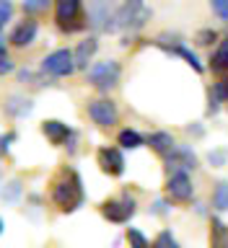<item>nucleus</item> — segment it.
Wrapping results in <instances>:
<instances>
[{
  "mask_svg": "<svg viewBox=\"0 0 228 248\" xmlns=\"http://www.w3.org/2000/svg\"><path fill=\"white\" fill-rule=\"evenodd\" d=\"M52 199L62 212H73V209L81 207L83 204V189H81V178H78V173L68 170V176L54 184Z\"/></svg>",
  "mask_w": 228,
  "mask_h": 248,
  "instance_id": "f257e3e1",
  "label": "nucleus"
},
{
  "mask_svg": "<svg viewBox=\"0 0 228 248\" xmlns=\"http://www.w3.org/2000/svg\"><path fill=\"white\" fill-rule=\"evenodd\" d=\"M151 18V8L145 5V0H124L120 5V11L114 13V29H127V31H138L145 26V21Z\"/></svg>",
  "mask_w": 228,
  "mask_h": 248,
  "instance_id": "f03ea898",
  "label": "nucleus"
},
{
  "mask_svg": "<svg viewBox=\"0 0 228 248\" xmlns=\"http://www.w3.org/2000/svg\"><path fill=\"white\" fill-rule=\"evenodd\" d=\"M120 65L114 60H104V62H93L88 67V83L96 91H112L120 83Z\"/></svg>",
  "mask_w": 228,
  "mask_h": 248,
  "instance_id": "7ed1b4c3",
  "label": "nucleus"
},
{
  "mask_svg": "<svg viewBox=\"0 0 228 248\" xmlns=\"http://www.w3.org/2000/svg\"><path fill=\"white\" fill-rule=\"evenodd\" d=\"M42 70H44V73H50V75H57V78L73 75V70H75L73 52H70V49H54V52H50L44 57V62H42Z\"/></svg>",
  "mask_w": 228,
  "mask_h": 248,
  "instance_id": "20e7f679",
  "label": "nucleus"
},
{
  "mask_svg": "<svg viewBox=\"0 0 228 248\" xmlns=\"http://www.w3.org/2000/svg\"><path fill=\"white\" fill-rule=\"evenodd\" d=\"M101 215H104L109 222H117V225L127 222L130 217L135 215V199L127 197V194H124L122 199H109V202H104V207H101Z\"/></svg>",
  "mask_w": 228,
  "mask_h": 248,
  "instance_id": "39448f33",
  "label": "nucleus"
},
{
  "mask_svg": "<svg viewBox=\"0 0 228 248\" xmlns=\"http://www.w3.org/2000/svg\"><path fill=\"white\" fill-rule=\"evenodd\" d=\"M54 13H57V23L62 31H78L83 29L81 23V0H54Z\"/></svg>",
  "mask_w": 228,
  "mask_h": 248,
  "instance_id": "423d86ee",
  "label": "nucleus"
},
{
  "mask_svg": "<svg viewBox=\"0 0 228 248\" xmlns=\"http://www.w3.org/2000/svg\"><path fill=\"white\" fill-rule=\"evenodd\" d=\"M88 116L93 119V124L106 129V127H114L120 114H117V106L109 98H99V101H91L88 104Z\"/></svg>",
  "mask_w": 228,
  "mask_h": 248,
  "instance_id": "0eeeda50",
  "label": "nucleus"
},
{
  "mask_svg": "<svg viewBox=\"0 0 228 248\" xmlns=\"http://www.w3.org/2000/svg\"><path fill=\"white\" fill-rule=\"evenodd\" d=\"M166 194L171 202H190L194 194V186L190 181L187 173H171V178L166 181Z\"/></svg>",
  "mask_w": 228,
  "mask_h": 248,
  "instance_id": "6e6552de",
  "label": "nucleus"
},
{
  "mask_svg": "<svg viewBox=\"0 0 228 248\" xmlns=\"http://www.w3.org/2000/svg\"><path fill=\"white\" fill-rule=\"evenodd\" d=\"M99 166L109 176H122L124 173V158L117 147H101L99 150Z\"/></svg>",
  "mask_w": 228,
  "mask_h": 248,
  "instance_id": "1a4fd4ad",
  "label": "nucleus"
},
{
  "mask_svg": "<svg viewBox=\"0 0 228 248\" xmlns=\"http://www.w3.org/2000/svg\"><path fill=\"white\" fill-rule=\"evenodd\" d=\"M42 132H44V137L50 140L52 145H62L70 137V127L65 122H60V119H47L42 124Z\"/></svg>",
  "mask_w": 228,
  "mask_h": 248,
  "instance_id": "9d476101",
  "label": "nucleus"
},
{
  "mask_svg": "<svg viewBox=\"0 0 228 248\" xmlns=\"http://www.w3.org/2000/svg\"><path fill=\"white\" fill-rule=\"evenodd\" d=\"M36 21H21L18 26L13 29V34H11V44L13 46H29L31 42H34V36H36Z\"/></svg>",
  "mask_w": 228,
  "mask_h": 248,
  "instance_id": "9b49d317",
  "label": "nucleus"
},
{
  "mask_svg": "<svg viewBox=\"0 0 228 248\" xmlns=\"http://www.w3.org/2000/svg\"><path fill=\"white\" fill-rule=\"evenodd\" d=\"M171 163H174V168H179L176 173H184V170L197 166V158H194V153L187 150V147H174V150L169 153V166Z\"/></svg>",
  "mask_w": 228,
  "mask_h": 248,
  "instance_id": "f8f14e48",
  "label": "nucleus"
},
{
  "mask_svg": "<svg viewBox=\"0 0 228 248\" xmlns=\"http://www.w3.org/2000/svg\"><path fill=\"white\" fill-rule=\"evenodd\" d=\"M96 49H99V42H96L93 36L78 44V49L73 52V62H75V67H88V62H91L93 54H96Z\"/></svg>",
  "mask_w": 228,
  "mask_h": 248,
  "instance_id": "ddd939ff",
  "label": "nucleus"
},
{
  "mask_svg": "<svg viewBox=\"0 0 228 248\" xmlns=\"http://www.w3.org/2000/svg\"><path fill=\"white\" fill-rule=\"evenodd\" d=\"M148 145H151L158 155H169L176 147L174 145V137H171L169 132H156V135H151V137H148Z\"/></svg>",
  "mask_w": 228,
  "mask_h": 248,
  "instance_id": "4468645a",
  "label": "nucleus"
},
{
  "mask_svg": "<svg viewBox=\"0 0 228 248\" xmlns=\"http://www.w3.org/2000/svg\"><path fill=\"white\" fill-rule=\"evenodd\" d=\"M210 248H228V228L223 220L210 222Z\"/></svg>",
  "mask_w": 228,
  "mask_h": 248,
  "instance_id": "2eb2a0df",
  "label": "nucleus"
},
{
  "mask_svg": "<svg viewBox=\"0 0 228 248\" xmlns=\"http://www.w3.org/2000/svg\"><path fill=\"white\" fill-rule=\"evenodd\" d=\"M213 207L218 212H228V181H221L213 191Z\"/></svg>",
  "mask_w": 228,
  "mask_h": 248,
  "instance_id": "dca6fc26",
  "label": "nucleus"
},
{
  "mask_svg": "<svg viewBox=\"0 0 228 248\" xmlns=\"http://www.w3.org/2000/svg\"><path fill=\"white\" fill-rule=\"evenodd\" d=\"M213 70H218V73H226L228 70V36L223 39L218 52L213 54Z\"/></svg>",
  "mask_w": 228,
  "mask_h": 248,
  "instance_id": "f3484780",
  "label": "nucleus"
},
{
  "mask_svg": "<svg viewBox=\"0 0 228 248\" xmlns=\"http://www.w3.org/2000/svg\"><path fill=\"white\" fill-rule=\"evenodd\" d=\"M117 140H120V145L127 147V150H135V147L143 145V137H140V132H135V129H122Z\"/></svg>",
  "mask_w": 228,
  "mask_h": 248,
  "instance_id": "a211bd4d",
  "label": "nucleus"
},
{
  "mask_svg": "<svg viewBox=\"0 0 228 248\" xmlns=\"http://www.w3.org/2000/svg\"><path fill=\"white\" fill-rule=\"evenodd\" d=\"M5 111L13 114V116H26V114L31 111V101H23V98H18V96H13L11 104H5Z\"/></svg>",
  "mask_w": 228,
  "mask_h": 248,
  "instance_id": "6ab92c4d",
  "label": "nucleus"
},
{
  "mask_svg": "<svg viewBox=\"0 0 228 248\" xmlns=\"http://www.w3.org/2000/svg\"><path fill=\"white\" fill-rule=\"evenodd\" d=\"M127 243H130V248H151V240H148L138 228L127 230Z\"/></svg>",
  "mask_w": 228,
  "mask_h": 248,
  "instance_id": "aec40b11",
  "label": "nucleus"
},
{
  "mask_svg": "<svg viewBox=\"0 0 228 248\" xmlns=\"http://www.w3.org/2000/svg\"><path fill=\"white\" fill-rule=\"evenodd\" d=\"M171 52H174V54H179V57H184V60L190 62V65H192L194 70H197V73H202V65H200V60H197V54H194V52H190L184 44H176Z\"/></svg>",
  "mask_w": 228,
  "mask_h": 248,
  "instance_id": "412c9836",
  "label": "nucleus"
},
{
  "mask_svg": "<svg viewBox=\"0 0 228 248\" xmlns=\"http://www.w3.org/2000/svg\"><path fill=\"white\" fill-rule=\"evenodd\" d=\"M153 248H179V243H176V238L171 235L169 230H161L158 235H156V243H153Z\"/></svg>",
  "mask_w": 228,
  "mask_h": 248,
  "instance_id": "4be33fe9",
  "label": "nucleus"
},
{
  "mask_svg": "<svg viewBox=\"0 0 228 248\" xmlns=\"http://www.w3.org/2000/svg\"><path fill=\"white\" fill-rule=\"evenodd\" d=\"M50 8V0H23V13H42Z\"/></svg>",
  "mask_w": 228,
  "mask_h": 248,
  "instance_id": "5701e85b",
  "label": "nucleus"
},
{
  "mask_svg": "<svg viewBox=\"0 0 228 248\" xmlns=\"http://www.w3.org/2000/svg\"><path fill=\"white\" fill-rule=\"evenodd\" d=\"M11 70H13V62H11V57H8V52H5V44H0V75L11 73Z\"/></svg>",
  "mask_w": 228,
  "mask_h": 248,
  "instance_id": "b1692460",
  "label": "nucleus"
},
{
  "mask_svg": "<svg viewBox=\"0 0 228 248\" xmlns=\"http://www.w3.org/2000/svg\"><path fill=\"white\" fill-rule=\"evenodd\" d=\"M210 5H213V11L221 16V18L228 21V0H210Z\"/></svg>",
  "mask_w": 228,
  "mask_h": 248,
  "instance_id": "393cba45",
  "label": "nucleus"
},
{
  "mask_svg": "<svg viewBox=\"0 0 228 248\" xmlns=\"http://www.w3.org/2000/svg\"><path fill=\"white\" fill-rule=\"evenodd\" d=\"M215 98L228 101V78H223L221 83H215Z\"/></svg>",
  "mask_w": 228,
  "mask_h": 248,
  "instance_id": "a878e982",
  "label": "nucleus"
},
{
  "mask_svg": "<svg viewBox=\"0 0 228 248\" xmlns=\"http://www.w3.org/2000/svg\"><path fill=\"white\" fill-rule=\"evenodd\" d=\"M210 42H215V31H210V29H205V31H200V34H197V44H202V46H208Z\"/></svg>",
  "mask_w": 228,
  "mask_h": 248,
  "instance_id": "bb28decb",
  "label": "nucleus"
},
{
  "mask_svg": "<svg viewBox=\"0 0 228 248\" xmlns=\"http://www.w3.org/2000/svg\"><path fill=\"white\" fill-rule=\"evenodd\" d=\"M11 13H13V8H11V3H0V29L5 26V21L11 18Z\"/></svg>",
  "mask_w": 228,
  "mask_h": 248,
  "instance_id": "cd10ccee",
  "label": "nucleus"
},
{
  "mask_svg": "<svg viewBox=\"0 0 228 248\" xmlns=\"http://www.w3.org/2000/svg\"><path fill=\"white\" fill-rule=\"evenodd\" d=\"M18 194H21V184H18V181H13V184H11V189H8V191H3V199H8V202H11V199H16V197H18Z\"/></svg>",
  "mask_w": 228,
  "mask_h": 248,
  "instance_id": "c85d7f7f",
  "label": "nucleus"
},
{
  "mask_svg": "<svg viewBox=\"0 0 228 248\" xmlns=\"http://www.w3.org/2000/svg\"><path fill=\"white\" fill-rule=\"evenodd\" d=\"M208 160H210V163H215V166H223L226 155H223L221 150H215V153H210V155H208Z\"/></svg>",
  "mask_w": 228,
  "mask_h": 248,
  "instance_id": "c756f323",
  "label": "nucleus"
},
{
  "mask_svg": "<svg viewBox=\"0 0 228 248\" xmlns=\"http://www.w3.org/2000/svg\"><path fill=\"white\" fill-rule=\"evenodd\" d=\"M8 142H11V137H0V155L8 153Z\"/></svg>",
  "mask_w": 228,
  "mask_h": 248,
  "instance_id": "7c9ffc66",
  "label": "nucleus"
},
{
  "mask_svg": "<svg viewBox=\"0 0 228 248\" xmlns=\"http://www.w3.org/2000/svg\"><path fill=\"white\" fill-rule=\"evenodd\" d=\"M3 230H5V222H3V217H0V235H3Z\"/></svg>",
  "mask_w": 228,
  "mask_h": 248,
  "instance_id": "2f4dec72",
  "label": "nucleus"
},
{
  "mask_svg": "<svg viewBox=\"0 0 228 248\" xmlns=\"http://www.w3.org/2000/svg\"><path fill=\"white\" fill-rule=\"evenodd\" d=\"M0 3H8V0H0Z\"/></svg>",
  "mask_w": 228,
  "mask_h": 248,
  "instance_id": "473e14b6",
  "label": "nucleus"
}]
</instances>
